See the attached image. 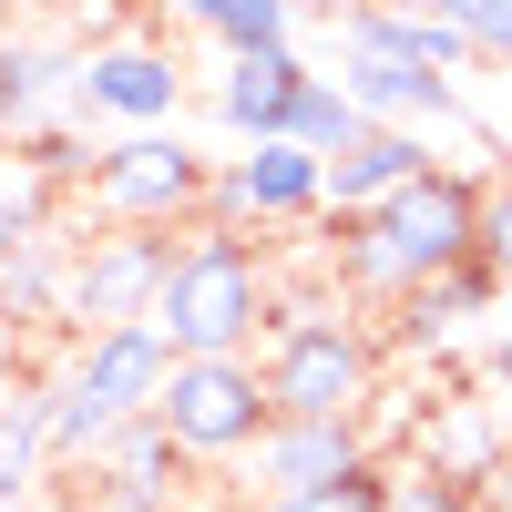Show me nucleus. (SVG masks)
Here are the masks:
<instances>
[{"mask_svg": "<svg viewBox=\"0 0 512 512\" xmlns=\"http://www.w3.org/2000/svg\"><path fill=\"white\" fill-rule=\"evenodd\" d=\"M62 185L41 175V164H21V154H0V256L11 246H41V236H62Z\"/></svg>", "mask_w": 512, "mask_h": 512, "instance_id": "4be33fe9", "label": "nucleus"}, {"mask_svg": "<svg viewBox=\"0 0 512 512\" xmlns=\"http://www.w3.org/2000/svg\"><path fill=\"white\" fill-rule=\"evenodd\" d=\"M0 349H11V328H0Z\"/></svg>", "mask_w": 512, "mask_h": 512, "instance_id": "c756f323", "label": "nucleus"}, {"mask_svg": "<svg viewBox=\"0 0 512 512\" xmlns=\"http://www.w3.org/2000/svg\"><path fill=\"white\" fill-rule=\"evenodd\" d=\"M472 267H492V277L512 287V175L482 185V246H472Z\"/></svg>", "mask_w": 512, "mask_h": 512, "instance_id": "393cba45", "label": "nucleus"}, {"mask_svg": "<svg viewBox=\"0 0 512 512\" xmlns=\"http://www.w3.org/2000/svg\"><path fill=\"white\" fill-rule=\"evenodd\" d=\"M431 164H441V154H431V134H379V123H369V144L328 164V226L379 216V205H390V195H410L420 175H431Z\"/></svg>", "mask_w": 512, "mask_h": 512, "instance_id": "dca6fc26", "label": "nucleus"}, {"mask_svg": "<svg viewBox=\"0 0 512 512\" xmlns=\"http://www.w3.org/2000/svg\"><path fill=\"white\" fill-rule=\"evenodd\" d=\"M482 512H512V451H502V472L482 482Z\"/></svg>", "mask_w": 512, "mask_h": 512, "instance_id": "c85d7f7f", "label": "nucleus"}, {"mask_svg": "<svg viewBox=\"0 0 512 512\" xmlns=\"http://www.w3.org/2000/svg\"><path fill=\"white\" fill-rule=\"evenodd\" d=\"M72 93H82V41L0 21V154L31 144V134H62Z\"/></svg>", "mask_w": 512, "mask_h": 512, "instance_id": "f8f14e48", "label": "nucleus"}, {"mask_svg": "<svg viewBox=\"0 0 512 512\" xmlns=\"http://www.w3.org/2000/svg\"><path fill=\"white\" fill-rule=\"evenodd\" d=\"M472 246H482V185L461 175V164H431L410 195H390L379 216L359 226H328V277L349 308H379L390 318L400 297L420 287H441L472 267Z\"/></svg>", "mask_w": 512, "mask_h": 512, "instance_id": "f257e3e1", "label": "nucleus"}, {"mask_svg": "<svg viewBox=\"0 0 512 512\" xmlns=\"http://www.w3.org/2000/svg\"><path fill=\"white\" fill-rule=\"evenodd\" d=\"M267 318H277V256L256 236L195 226L175 246V267H164L154 338L175 359H256V349H267Z\"/></svg>", "mask_w": 512, "mask_h": 512, "instance_id": "7ed1b4c3", "label": "nucleus"}, {"mask_svg": "<svg viewBox=\"0 0 512 512\" xmlns=\"http://www.w3.org/2000/svg\"><path fill=\"white\" fill-rule=\"evenodd\" d=\"M256 379H267L277 420H369L379 379H390V349L379 328L328 287H277L267 349H256Z\"/></svg>", "mask_w": 512, "mask_h": 512, "instance_id": "f03ea898", "label": "nucleus"}, {"mask_svg": "<svg viewBox=\"0 0 512 512\" xmlns=\"http://www.w3.org/2000/svg\"><path fill=\"white\" fill-rule=\"evenodd\" d=\"M328 31H338L328 82L379 123V134H441V123H461V82L420 62L410 41L390 31V11H338Z\"/></svg>", "mask_w": 512, "mask_h": 512, "instance_id": "39448f33", "label": "nucleus"}, {"mask_svg": "<svg viewBox=\"0 0 512 512\" xmlns=\"http://www.w3.org/2000/svg\"><path fill=\"white\" fill-rule=\"evenodd\" d=\"M379 482H390V461L369 482H338V492H308V502H246V512H379Z\"/></svg>", "mask_w": 512, "mask_h": 512, "instance_id": "bb28decb", "label": "nucleus"}, {"mask_svg": "<svg viewBox=\"0 0 512 512\" xmlns=\"http://www.w3.org/2000/svg\"><path fill=\"white\" fill-rule=\"evenodd\" d=\"M185 472L195 461L164 441V420H134L93 461V512H185Z\"/></svg>", "mask_w": 512, "mask_h": 512, "instance_id": "4468645a", "label": "nucleus"}, {"mask_svg": "<svg viewBox=\"0 0 512 512\" xmlns=\"http://www.w3.org/2000/svg\"><path fill=\"white\" fill-rule=\"evenodd\" d=\"M72 123L175 134V123H185V62H175V41H154V31H113V41H93V52H82Z\"/></svg>", "mask_w": 512, "mask_h": 512, "instance_id": "1a4fd4ad", "label": "nucleus"}, {"mask_svg": "<svg viewBox=\"0 0 512 512\" xmlns=\"http://www.w3.org/2000/svg\"><path fill=\"white\" fill-rule=\"evenodd\" d=\"M287 144H297V154H318V164H338V154H359V144H369V113L338 93L328 72H308V93H297V113H287Z\"/></svg>", "mask_w": 512, "mask_h": 512, "instance_id": "412c9836", "label": "nucleus"}, {"mask_svg": "<svg viewBox=\"0 0 512 512\" xmlns=\"http://www.w3.org/2000/svg\"><path fill=\"white\" fill-rule=\"evenodd\" d=\"M52 379L103 420V431H134V420H154L164 379H175V349H164L154 328H103V338H72V359Z\"/></svg>", "mask_w": 512, "mask_h": 512, "instance_id": "9b49d317", "label": "nucleus"}, {"mask_svg": "<svg viewBox=\"0 0 512 512\" xmlns=\"http://www.w3.org/2000/svg\"><path fill=\"white\" fill-rule=\"evenodd\" d=\"M379 512H482V492H461V482H441V472H420V461H390Z\"/></svg>", "mask_w": 512, "mask_h": 512, "instance_id": "b1692460", "label": "nucleus"}, {"mask_svg": "<svg viewBox=\"0 0 512 512\" xmlns=\"http://www.w3.org/2000/svg\"><path fill=\"white\" fill-rule=\"evenodd\" d=\"M236 472H246V502H308V492H338V482H369L379 431L369 420H267V441Z\"/></svg>", "mask_w": 512, "mask_h": 512, "instance_id": "9d476101", "label": "nucleus"}, {"mask_svg": "<svg viewBox=\"0 0 512 512\" xmlns=\"http://www.w3.org/2000/svg\"><path fill=\"white\" fill-rule=\"evenodd\" d=\"M308 52H267V62H216V134L246 154V144H287V113L308 93Z\"/></svg>", "mask_w": 512, "mask_h": 512, "instance_id": "ddd939ff", "label": "nucleus"}, {"mask_svg": "<svg viewBox=\"0 0 512 512\" xmlns=\"http://www.w3.org/2000/svg\"><path fill=\"white\" fill-rule=\"evenodd\" d=\"M164 441H175L185 461H246L256 441H267V379H256V359H175V379H164Z\"/></svg>", "mask_w": 512, "mask_h": 512, "instance_id": "423d86ee", "label": "nucleus"}, {"mask_svg": "<svg viewBox=\"0 0 512 512\" xmlns=\"http://www.w3.org/2000/svg\"><path fill=\"white\" fill-rule=\"evenodd\" d=\"M390 31L410 41V52L420 62H431V72H472V41H461V11H451V0H420V11H390Z\"/></svg>", "mask_w": 512, "mask_h": 512, "instance_id": "5701e85b", "label": "nucleus"}, {"mask_svg": "<svg viewBox=\"0 0 512 512\" xmlns=\"http://www.w3.org/2000/svg\"><path fill=\"white\" fill-rule=\"evenodd\" d=\"M175 246H185V236H123V226L72 236L62 328H72V338H103V328H154V297H164V267H175Z\"/></svg>", "mask_w": 512, "mask_h": 512, "instance_id": "0eeeda50", "label": "nucleus"}, {"mask_svg": "<svg viewBox=\"0 0 512 512\" xmlns=\"http://www.w3.org/2000/svg\"><path fill=\"white\" fill-rule=\"evenodd\" d=\"M472 390L502 410V431H512V328H492V338H482V379H472Z\"/></svg>", "mask_w": 512, "mask_h": 512, "instance_id": "cd10ccee", "label": "nucleus"}, {"mask_svg": "<svg viewBox=\"0 0 512 512\" xmlns=\"http://www.w3.org/2000/svg\"><path fill=\"white\" fill-rule=\"evenodd\" d=\"M62 277H72V236H41L0 256V328H41L62 318Z\"/></svg>", "mask_w": 512, "mask_h": 512, "instance_id": "aec40b11", "label": "nucleus"}, {"mask_svg": "<svg viewBox=\"0 0 512 512\" xmlns=\"http://www.w3.org/2000/svg\"><path fill=\"white\" fill-rule=\"evenodd\" d=\"M175 31L216 41L226 62H267V52H297V31H308V21H297L287 0H185Z\"/></svg>", "mask_w": 512, "mask_h": 512, "instance_id": "6ab92c4d", "label": "nucleus"}, {"mask_svg": "<svg viewBox=\"0 0 512 512\" xmlns=\"http://www.w3.org/2000/svg\"><path fill=\"white\" fill-rule=\"evenodd\" d=\"M492 308H502V277H492V267H461V277H441V287L400 297L390 328H379V349H420V359H431V349H451L461 328H482Z\"/></svg>", "mask_w": 512, "mask_h": 512, "instance_id": "f3484780", "label": "nucleus"}, {"mask_svg": "<svg viewBox=\"0 0 512 512\" xmlns=\"http://www.w3.org/2000/svg\"><path fill=\"white\" fill-rule=\"evenodd\" d=\"M451 11H461L472 62H502V72H512V0H451Z\"/></svg>", "mask_w": 512, "mask_h": 512, "instance_id": "a878e982", "label": "nucleus"}, {"mask_svg": "<svg viewBox=\"0 0 512 512\" xmlns=\"http://www.w3.org/2000/svg\"><path fill=\"white\" fill-rule=\"evenodd\" d=\"M41 472H52V379L0 390V512H31Z\"/></svg>", "mask_w": 512, "mask_h": 512, "instance_id": "a211bd4d", "label": "nucleus"}, {"mask_svg": "<svg viewBox=\"0 0 512 512\" xmlns=\"http://www.w3.org/2000/svg\"><path fill=\"white\" fill-rule=\"evenodd\" d=\"M205 185H216V154H195L185 123H175V134L103 144L82 205H93V226H123V236H195L205 226Z\"/></svg>", "mask_w": 512, "mask_h": 512, "instance_id": "20e7f679", "label": "nucleus"}, {"mask_svg": "<svg viewBox=\"0 0 512 512\" xmlns=\"http://www.w3.org/2000/svg\"><path fill=\"white\" fill-rule=\"evenodd\" d=\"M502 451H512V431H502V410H492L482 390H451L441 410H420V441H410L420 472H441V482H461V492H482V482L502 472Z\"/></svg>", "mask_w": 512, "mask_h": 512, "instance_id": "2eb2a0df", "label": "nucleus"}, {"mask_svg": "<svg viewBox=\"0 0 512 512\" xmlns=\"http://www.w3.org/2000/svg\"><path fill=\"white\" fill-rule=\"evenodd\" d=\"M205 226L256 236L267 246L277 226H328V164L297 154V144H246L216 154V185H205Z\"/></svg>", "mask_w": 512, "mask_h": 512, "instance_id": "6e6552de", "label": "nucleus"}]
</instances>
